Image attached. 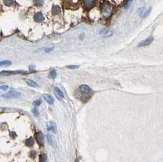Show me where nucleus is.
Returning a JSON list of instances; mask_svg holds the SVG:
<instances>
[{
  "mask_svg": "<svg viewBox=\"0 0 163 162\" xmlns=\"http://www.w3.org/2000/svg\"><path fill=\"white\" fill-rule=\"evenodd\" d=\"M150 10H151L150 8L148 9L145 7H140V8H139L138 9L137 12H138L139 16L142 17V18H146V17L148 16V14H149L150 12Z\"/></svg>",
  "mask_w": 163,
  "mask_h": 162,
  "instance_id": "1",
  "label": "nucleus"
},
{
  "mask_svg": "<svg viewBox=\"0 0 163 162\" xmlns=\"http://www.w3.org/2000/svg\"><path fill=\"white\" fill-rule=\"evenodd\" d=\"M102 12H103V15L104 17L107 18L110 15L111 12H112V8L109 4H106L103 6V9H102Z\"/></svg>",
  "mask_w": 163,
  "mask_h": 162,
  "instance_id": "2",
  "label": "nucleus"
},
{
  "mask_svg": "<svg viewBox=\"0 0 163 162\" xmlns=\"http://www.w3.org/2000/svg\"><path fill=\"white\" fill-rule=\"evenodd\" d=\"M21 94L18 92L16 91H11L8 93L2 95V97H4L6 98H18L20 97Z\"/></svg>",
  "mask_w": 163,
  "mask_h": 162,
  "instance_id": "3",
  "label": "nucleus"
},
{
  "mask_svg": "<svg viewBox=\"0 0 163 162\" xmlns=\"http://www.w3.org/2000/svg\"><path fill=\"white\" fill-rule=\"evenodd\" d=\"M153 41V38L152 37H150L147 38V39L142 40V42H140L137 46H138L139 47H145V46H147L148 45L150 44V43H152Z\"/></svg>",
  "mask_w": 163,
  "mask_h": 162,
  "instance_id": "4",
  "label": "nucleus"
},
{
  "mask_svg": "<svg viewBox=\"0 0 163 162\" xmlns=\"http://www.w3.org/2000/svg\"><path fill=\"white\" fill-rule=\"evenodd\" d=\"M54 93H55V95L56 97V98H58L59 100H62L64 98V94L61 91V90L59 88H55V89H54Z\"/></svg>",
  "mask_w": 163,
  "mask_h": 162,
  "instance_id": "5",
  "label": "nucleus"
},
{
  "mask_svg": "<svg viewBox=\"0 0 163 162\" xmlns=\"http://www.w3.org/2000/svg\"><path fill=\"white\" fill-rule=\"evenodd\" d=\"M80 91L81 92L82 94H87L90 93L91 91V89L89 86L87 85H82L80 86Z\"/></svg>",
  "mask_w": 163,
  "mask_h": 162,
  "instance_id": "6",
  "label": "nucleus"
},
{
  "mask_svg": "<svg viewBox=\"0 0 163 162\" xmlns=\"http://www.w3.org/2000/svg\"><path fill=\"white\" fill-rule=\"evenodd\" d=\"M43 97L46 100V102L48 103L49 104H50V105H52V104H54V102H55L54 98L49 94H43Z\"/></svg>",
  "mask_w": 163,
  "mask_h": 162,
  "instance_id": "7",
  "label": "nucleus"
},
{
  "mask_svg": "<svg viewBox=\"0 0 163 162\" xmlns=\"http://www.w3.org/2000/svg\"><path fill=\"white\" fill-rule=\"evenodd\" d=\"M47 130H49V131H56V124H55L54 122H52V121H50V122H49L48 123H47Z\"/></svg>",
  "mask_w": 163,
  "mask_h": 162,
  "instance_id": "8",
  "label": "nucleus"
},
{
  "mask_svg": "<svg viewBox=\"0 0 163 162\" xmlns=\"http://www.w3.org/2000/svg\"><path fill=\"white\" fill-rule=\"evenodd\" d=\"M112 33H113V32H112V30H106L103 29V30H102L101 31H100V34H101L102 35H103V36L105 37L111 36V35H112Z\"/></svg>",
  "mask_w": 163,
  "mask_h": 162,
  "instance_id": "9",
  "label": "nucleus"
},
{
  "mask_svg": "<svg viewBox=\"0 0 163 162\" xmlns=\"http://www.w3.org/2000/svg\"><path fill=\"white\" fill-rule=\"evenodd\" d=\"M34 20L37 22H42L44 20V16L41 12H38L34 15Z\"/></svg>",
  "mask_w": 163,
  "mask_h": 162,
  "instance_id": "10",
  "label": "nucleus"
},
{
  "mask_svg": "<svg viewBox=\"0 0 163 162\" xmlns=\"http://www.w3.org/2000/svg\"><path fill=\"white\" fill-rule=\"evenodd\" d=\"M36 138L38 141L41 144H44V136L42 133L39 132L38 133H37Z\"/></svg>",
  "mask_w": 163,
  "mask_h": 162,
  "instance_id": "11",
  "label": "nucleus"
},
{
  "mask_svg": "<svg viewBox=\"0 0 163 162\" xmlns=\"http://www.w3.org/2000/svg\"><path fill=\"white\" fill-rule=\"evenodd\" d=\"M23 72V71H15V72H14V71H2L1 72V74L2 75H9L12 74H15V73H20Z\"/></svg>",
  "mask_w": 163,
  "mask_h": 162,
  "instance_id": "12",
  "label": "nucleus"
},
{
  "mask_svg": "<svg viewBox=\"0 0 163 162\" xmlns=\"http://www.w3.org/2000/svg\"><path fill=\"white\" fill-rule=\"evenodd\" d=\"M60 7L57 5H54L52 7V13L54 15H57L60 12Z\"/></svg>",
  "mask_w": 163,
  "mask_h": 162,
  "instance_id": "13",
  "label": "nucleus"
},
{
  "mask_svg": "<svg viewBox=\"0 0 163 162\" xmlns=\"http://www.w3.org/2000/svg\"><path fill=\"white\" fill-rule=\"evenodd\" d=\"M94 0H84V4L86 7L90 8L93 5Z\"/></svg>",
  "mask_w": 163,
  "mask_h": 162,
  "instance_id": "14",
  "label": "nucleus"
},
{
  "mask_svg": "<svg viewBox=\"0 0 163 162\" xmlns=\"http://www.w3.org/2000/svg\"><path fill=\"white\" fill-rule=\"evenodd\" d=\"M49 78L52 79H54L56 77V71L55 70V69H52L49 72Z\"/></svg>",
  "mask_w": 163,
  "mask_h": 162,
  "instance_id": "15",
  "label": "nucleus"
},
{
  "mask_svg": "<svg viewBox=\"0 0 163 162\" xmlns=\"http://www.w3.org/2000/svg\"><path fill=\"white\" fill-rule=\"evenodd\" d=\"M33 144H34V141H33L32 138H28V139H27L25 141V144L27 146H29V147L32 146Z\"/></svg>",
  "mask_w": 163,
  "mask_h": 162,
  "instance_id": "16",
  "label": "nucleus"
},
{
  "mask_svg": "<svg viewBox=\"0 0 163 162\" xmlns=\"http://www.w3.org/2000/svg\"><path fill=\"white\" fill-rule=\"evenodd\" d=\"M26 83H27V85L31 87H37L38 86V85L36 82H34V81L31 80H26Z\"/></svg>",
  "mask_w": 163,
  "mask_h": 162,
  "instance_id": "17",
  "label": "nucleus"
},
{
  "mask_svg": "<svg viewBox=\"0 0 163 162\" xmlns=\"http://www.w3.org/2000/svg\"><path fill=\"white\" fill-rule=\"evenodd\" d=\"M10 64H11V62L7 60L2 61H1V63H0L1 66H8V65H10Z\"/></svg>",
  "mask_w": 163,
  "mask_h": 162,
  "instance_id": "18",
  "label": "nucleus"
},
{
  "mask_svg": "<svg viewBox=\"0 0 163 162\" xmlns=\"http://www.w3.org/2000/svg\"><path fill=\"white\" fill-rule=\"evenodd\" d=\"M14 2V0H4V3L6 6H11Z\"/></svg>",
  "mask_w": 163,
  "mask_h": 162,
  "instance_id": "19",
  "label": "nucleus"
},
{
  "mask_svg": "<svg viewBox=\"0 0 163 162\" xmlns=\"http://www.w3.org/2000/svg\"><path fill=\"white\" fill-rule=\"evenodd\" d=\"M47 141H48L49 144H50V145H52V144H53V138H52L51 135H47Z\"/></svg>",
  "mask_w": 163,
  "mask_h": 162,
  "instance_id": "20",
  "label": "nucleus"
},
{
  "mask_svg": "<svg viewBox=\"0 0 163 162\" xmlns=\"http://www.w3.org/2000/svg\"><path fill=\"white\" fill-rule=\"evenodd\" d=\"M40 162H47V157L45 154H42L41 155Z\"/></svg>",
  "mask_w": 163,
  "mask_h": 162,
  "instance_id": "21",
  "label": "nucleus"
},
{
  "mask_svg": "<svg viewBox=\"0 0 163 162\" xmlns=\"http://www.w3.org/2000/svg\"><path fill=\"white\" fill-rule=\"evenodd\" d=\"M41 103H42V101L41 100H36L33 102V105L35 106H39L41 104Z\"/></svg>",
  "mask_w": 163,
  "mask_h": 162,
  "instance_id": "22",
  "label": "nucleus"
},
{
  "mask_svg": "<svg viewBox=\"0 0 163 162\" xmlns=\"http://www.w3.org/2000/svg\"><path fill=\"white\" fill-rule=\"evenodd\" d=\"M31 112H32L33 115H34L35 117H38V116H39V111H38V110H37L36 108L33 109Z\"/></svg>",
  "mask_w": 163,
  "mask_h": 162,
  "instance_id": "23",
  "label": "nucleus"
},
{
  "mask_svg": "<svg viewBox=\"0 0 163 162\" xmlns=\"http://www.w3.org/2000/svg\"><path fill=\"white\" fill-rule=\"evenodd\" d=\"M35 4L37 6H41L43 4V0H36Z\"/></svg>",
  "mask_w": 163,
  "mask_h": 162,
  "instance_id": "24",
  "label": "nucleus"
},
{
  "mask_svg": "<svg viewBox=\"0 0 163 162\" xmlns=\"http://www.w3.org/2000/svg\"><path fill=\"white\" fill-rule=\"evenodd\" d=\"M67 67L69 68H71V69H75V68H79V65H67Z\"/></svg>",
  "mask_w": 163,
  "mask_h": 162,
  "instance_id": "25",
  "label": "nucleus"
},
{
  "mask_svg": "<svg viewBox=\"0 0 163 162\" xmlns=\"http://www.w3.org/2000/svg\"><path fill=\"white\" fill-rule=\"evenodd\" d=\"M8 88H9V86L7 85H3L1 86V89L3 91H6L7 89H8Z\"/></svg>",
  "mask_w": 163,
  "mask_h": 162,
  "instance_id": "26",
  "label": "nucleus"
},
{
  "mask_svg": "<svg viewBox=\"0 0 163 162\" xmlns=\"http://www.w3.org/2000/svg\"><path fill=\"white\" fill-rule=\"evenodd\" d=\"M130 6H131V2H130V1H128V2L126 3V4L124 5V7L125 9H128V8H129V7H130Z\"/></svg>",
  "mask_w": 163,
  "mask_h": 162,
  "instance_id": "27",
  "label": "nucleus"
},
{
  "mask_svg": "<svg viewBox=\"0 0 163 162\" xmlns=\"http://www.w3.org/2000/svg\"><path fill=\"white\" fill-rule=\"evenodd\" d=\"M35 155H36L35 151H31V152H30V157H31V158L34 159V158L35 157Z\"/></svg>",
  "mask_w": 163,
  "mask_h": 162,
  "instance_id": "28",
  "label": "nucleus"
},
{
  "mask_svg": "<svg viewBox=\"0 0 163 162\" xmlns=\"http://www.w3.org/2000/svg\"><path fill=\"white\" fill-rule=\"evenodd\" d=\"M52 50H53V48H46V49L45 50V51H46V52H50Z\"/></svg>",
  "mask_w": 163,
  "mask_h": 162,
  "instance_id": "29",
  "label": "nucleus"
},
{
  "mask_svg": "<svg viewBox=\"0 0 163 162\" xmlns=\"http://www.w3.org/2000/svg\"><path fill=\"white\" fill-rule=\"evenodd\" d=\"M78 162V161H77V162Z\"/></svg>",
  "mask_w": 163,
  "mask_h": 162,
  "instance_id": "30",
  "label": "nucleus"
}]
</instances>
